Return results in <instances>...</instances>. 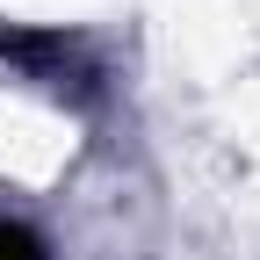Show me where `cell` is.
Instances as JSON below:
<instances>
[{
  "label": "cell",
  "mask_w": 260,
  "mask_h": 260,
  "mask_svg": "<svg viewBox=\"0 0 260 260\" xmlns=\"http://www.w3.org/2000/svg\"><path fill=\"white\" fill-rule=\"evenodd\" d=\"M0 260H44L37 232H22V224H0Z\"/></svg>",
  "instance_id": "6da1fadb"
}]
</instances>
